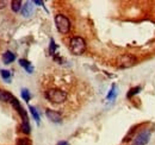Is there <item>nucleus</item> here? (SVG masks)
<instances>
[{
  "instance_id": "1",
  "label": "nucleus",
  "mask_w": 155,
  "mask_h": 145,
  "mask_svg": "<svg viewBox=\"0 0 155 145\" xmlns=\"http://www.w3.org/2000/svg\"><path fill=\"white\" fill-rule=\"evenodd\" d=\"M45 98L50 102L62 104V102H64L67 100V93L61 91V89H58V88H51V89L45 92Z\"/></svg>"
},
{
  "instance_id": "2",
  "label": "nucleus",
  "mask_w": 155,
  "mask_h": 145,
  "mask_svg": "<svg viewBox=\"0 0 155 145\" xmlns=\"http://www.w3.org/2000/svg\"><path fill=\"white\" fill-rule=\"evenodd\" d=\"M71 51L74 55H82L86 50V42L81 37H73L71 39Z\"/></svg>"
},
{
  "instance_id": "3",
  "label": "nucleus",
  "mask_w": 155,
  "mask_h": 145,
  "mask_svg": "<svg viewBox=\"0 0 155 145\" xmlns=\"http://www.w3.org/2000/svg\"><path fill=\"white\" fill-rule=\"evenodd\" d=\"M55 24H56L58 32H61L63 35L68 34L69 30H71V21H69V19L67 18L66 16H63V14L55 16Z\"/></svg>"
},
{
  "instance_id": "4",
  "label": "nucleus",
  "mask_w": 155,
  "mask_h": 145,
  "mask_svg": "<svg viewBox=\"0 0 155 145\" xmlns=\"http://www.w3.org/2000/svg\"><path fill=\"white\" fill-rule=\"evenodd\" d=\"M136 63V58L130 54H125L122 55L119 58H118V66L120 68H128V67H131Z\"/></svg>"
},
{
  "instance_id": "5",
  "label": "nucleus",
  "mask_w": 155,
  "mask_h": 145,
  "mask_svg": "<svg viewBox=\"0 0 155 145\" xmlns=\"http://www.w3.org/2000/svg\"><path fill=\"white\" fill-rule=\"evenodd\" d=\"M149 138H150V131L149 130H143L142 132H140L136 136L133 145H146L149 142Z\"/></svg>"
},
{
  "instance_id": "6",
  "label": "nucleus",
  "mask_w": 155,
  "mask_h": 145,
  "mask_svg": "<svg viewBox=\"0 0 155 145\" xmlns=\"http://www.w3.org/2000/svg\"><path fill=\"white\" fill-rule=\"evenodd\" d=\"M34 5H35V4H34L32 1H26V2L23 5V7H21V14H23V17L29 18L30 16H32L34 10H35V6H34Z\"/></svg>"
},
{
  "instance_id": "7",
  "label": "nucleus",
  "mask_w": 155,
  "mask_h": 145,
  "mask_svg": "<svg viewBox=\"0 0 155 145\" xmlns=\"http://www.w3.org/2000/svg\"><path fill=\"white\" fill-rule=\"evenodd\" d=\"M45 115H47V118L49 119V120H51L53 123H61V120H62V117H61V113L58 112V111H54V109H47L45 111Z\"/></svg>"
},
{
  "instance_id": "8",
  "label": "nucleus",
  "mask_w": 155,
  "mask_h": 145,
  "mask_svg": "<svg viewBox=\"0 0 155 145\" xmlns=\"http://www.w3.org/2000/svg\"><path fill=\"white\" fill-rule=\"evenodd\" d=\"M15 99V96L7 91H2L0 89V101H4V102H12Z\"/></svg>"
},
{
  "instance_id": "9",
  "label": "nucleus",
  "mask_w": 155,
  "mask_h": 145,
  "mask_svg": "<svg viewBox=\"0 0 155 145\" xmlns=\"http://www.w3.org/2000/svg\"><path fill=\"white\" fill-rule=\"evenodd\" d=\"M15 60H16V55L13 54V53H11V51H6L5 54L2 55V61H4L5 64L12 63Z\"/></svg>"
},
{
  "instance_id": "10",
  "label": "nucleus",
  "mask_w": 155,
  "mask_h": 145,
  "mask_svg": "<svg viewBox=\"0 0 155 145\" xmlns=\"http://www.w3.org/2000/svg\"><path fill=\"white\" fill-rule=\"evenodd\" d=\"M19 64L26 70V72H29V74H32V72H34V67H32V64H31L28 60H23V58L19 60Z\"/></svg>"
},
{
  "instance_id": "11",
  "label": "nucleus",
  "mask_w": 155,
  "mask_h": 145,
  "mask_svg": "<svg viewBox=\"0 0 155 145\" xmlns=\"http://www.w3.org/2000/svg\"><path fill=\"white\" fill-rule=\"evenodd\" d=\"M117 94H118V91H117V86H116V85H112L111 89H110L109 94H107V100H111V101H114V100L116 99Z\"/></svg>"
},
{
  "instance_id": "12",
  "label": "nucleus",
  "mask_w": 155,
  "mask_h": 145,
  "mask_svg": "<svg viewBox=\"0 0 155 145\" xmlns=\"http://www.w3.org/2000/svg\"><path fill=\"white\" fill-rule=\"evenodd\" d=\"M29 109H30V112H31V114H32L35 121H36L37 124H39V114H38V112H37V109L35 108L34 106H29Z\"/></svg>"
},
{
  "instance_id": "13",
  "label": "nucleus",
  "mask_w": 155,
  "mask_h": 145,
  "mask_svg": "<svg viewBox=\"0 0 155 145\" xmlns=\"http://www.w3.org/2000/svg\"><path fill=\"white\" fill-rule=\"evenodd\" d=\"M11 5H12V6H11V7H12V11H15V12H18L20 8L23 7V6H21V1H20V0H15V1H12V4H11Z\"/></svg>"
},
{
  "instance_id": "14",
  "label": "nucleus",
  "mask_w": 155,
  "mask_h": 145,
  "mask_svg": "<svg viewBox=\"0 0 155 145\" xmlns=\"http://www.w3.org/2000/svg\"><path fill=\"white\" fill-rule=\"evenodd\" d=\"M17 145H32V142L29 138H18Z\"/></svg>"
},
{
  "instance_id": "15",
  "label": "nucleus",
  "mask_w": 155,
  "mask_h": 145,
  "mask_svg": "<svg viewBox=\"0 0 155 145\" xmlns=\"http://www.w3.org/2000/svg\"><path fill=\"white\" fill-rule=\"evenodd\" d=\"M0 75H1V77H2L5 81L10 82V80H11V72H8V70H1V72H0Z\"/></svg>"
},
{
  "instance_id": "16",
  "label": "nucleus",
  "mask_w": 155,
  "mask_h": 145,
  "mask_svg": "<svg viewBox=\"0 0 155 145\" xmlns=\"http://www.w3.org/2000/svg\"><path fill=\"white\" fill-rule=\"evenodd\" d=\"M21 98L28 102L29 100H30V98H31V95H30V93L29 91L26 89V88H24V89H21Z\"/></svg>"
},
{
  "instance_id": "17",
  "label": "nucleus",
  "mask_w": 155,
  "mask_h": 145,
  "mask_svg": "<svg viewBox=\"0 0 155 145\" xmlns=\"http://www.w3.org/2000/svg\"><path fill=\"white\" fill-rule=\"evenodd\" d=\"M140 91H141V87H134V88H131L130 91L128 92V95H127V96H128V98H133V96H134L135 94H137Z\"/></svg>"
},
{
  "instance_id": "18",
  "label": "nucleus",
  "mask_w": 155,
  "mask_h": 145,
  "mask_svg": "<svg viewBox=\"0 0 155 145\" xmlns=\"http://www.w3.org/2000/svg\"><path fill=\"white\" fill-rule=\"evenodd\" d=\"M49 50H50V54H51V55L55 54V50H56V44H55L54 39H50V48H49Z\"/></svg>"
},
{
  "instance_id": "19",
  "label": "nucleus",
  "mask_w": 155,
  "mask_h": 145,
  "mask_svg": "<svg viewBox=\"0 0 155 145\" xmlns=\"http://www.w3.org/2000/svg\"><path fill=\"white\" fill-rule=\"evenodd\" d=\"M58 145H69L68 144V142H66V140H61V142H58Z\"/></svg>"
},
{
  "instance_id": "20",
  "label": "nucleus",
  "mask_w": 155,
  "mask_h": 145,
  "mask_svg": "<svg viewBox=\"0 0 155 145\" xmlns=\"http://www.w3.org/2000/svg\"><path fill=\"white\" fill-rule=\"evenodd\" d=\"M34 4H36V5H43V1H39V0H36V1H34Z\"/></svg>"
}]
</instances>
